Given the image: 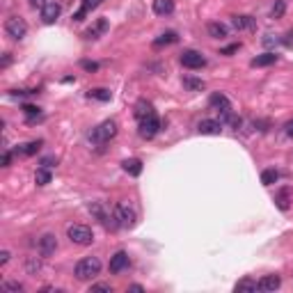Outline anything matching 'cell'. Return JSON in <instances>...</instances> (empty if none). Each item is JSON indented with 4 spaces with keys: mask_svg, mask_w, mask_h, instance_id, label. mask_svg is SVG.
<instances>
[{
    "mask_svg": "<svg viewBox=\"0 0 293 293\" xmlns=\"http://www.w3.org/2000/svg\"><path fill=\"white\" fill-rule=\"evenodd\" d=\"M99 273H101V259L99 257H85V259H80V261L76 263V268H74L76 279H80V282L94 279Z\"/></svg>",
    "mask_w": 293,
    "mask_h": 293,
    "instance_id": "cell-1",
    "label": "cell"
},
{
    "mask_svg": "<svg viewBox=\"0 0 293 293\" xmlns=\"http://www.w3.org/2000/svg\"><path fill=\"white\" fill-rule=\"evenodd\" d=\"M117 135V122L114 120H105L103 124H99L94 131L90 133V142L94 144H105Z\"/></svg>",
    "mask_w": 293,
    "mask_h": 293,
    "instance_id": "cell-2",
    "label": "cell"
},
{
    "mask_svg": "<svg viewBox=\"0 0 293 293\" xmlns=\"http://www.w3.org/2000/svg\"><path fill=\"white\" fill-rule=\"evenodd\" d=\"M114 218H117L120 227H124V229L135 227V222H138V215H135L133 206H129L126 202H117V204H114Z\"/></svg>",
    "mask_w": 293,
    "mask_h": 293,
    "instance_id": "cell-3",
    "label": "cell"
},
{
    "mask_svg": "<svg viewBox=\"0 0 293 293\" xmlns=\"http://www.w3.org/2000/svg\"><path fill=\"white\" fill-rule=\"evenodd\" d=\"M87 211H90V213L94 215V218L99 220V222L103 224L105 229H117V227H120V222H117L114 213L110 215L108 211L103 209V204H101V202H90V204H87Z\"/></svg>",
    "mask_w": 293,
    "mask_h": 293,
    "instance_id": "cell-4",
    "label": "cell"
},
{
    "mask_svg": "<svg viewBox=\"0 0 293 293\" xmlns=\"http://www.w3.org/2000/svg\"><path fill=\"white\" fill-rule=\"evenodd\" d=\"M5 35L14 41H21L28 35V23H25L21 16H10V19L5 21Z\"/></svg>",
    "mask_w": 293,
    "mask_h": 293,
    "instance_id": "cell-5",
    "label": "cell"
},
{
    "mask_svg": "<svg viewBox=\"0 0 293 293\" xmlns=\"http://www.w3.org/2000/svg\"><path fill=\"white\" fill-rule=\"evenodd\" d=\"M67 236H69V241L76 245H90L92 241H94L92 229L85 227V224H71V227L67 229Z\"/></svg>",
    "mask_w": 293,
    "mask_h": 293,
    "instance_id": "cell-6",
    "label": "cell"
},
{
    "mask_svg": "<svg viewBox=\"0 0 293 293\" xmlns=\"http://www.w3.org/2000/svg\"><path fill=\"white\" fill-rule=\"evenodd\" d=\"M158 131H160V122H158V117H156V112L138 122V133H140V138H144V140H151Z\"/></svg>",
    "mask_w": 293,
    "mask_h": 293,
    "instance_id": "cell-7",
    "label": "cell"
},
{
    "mask_svg": "<svg viewBox=\"0 0 293 293\" xmlns=\"http://www.w3.org/2000/svg\"><path fill=\"white\" fill-rule=\"evenodd\" d=\"M179 60H181V65L188 67V69H202V67L206 65V57H204L202 53H197V50H184Z\"/></svg>",
    "mask_w": 293,
    "mask_h": 293,
    "instance_id": "cell-8",
    "label": "cell"
},
{
    "mask_svg": "<svg viewBox=\"0 0 293 293\" xmlns=\"http://www.w3.org/2000/svg\"><path fill=\"white\" fill-rule=\"evenodd\" d=\"M37 250H39L41 257H53L55 250H57V236L55 233H44L39 239V243H37Z\"/></svg>",
    "mask_w": 293,
    "mask_h": 293,
    "instance_id": "cell-9",
    "label": "cell"
},
{
    "mask_svg": "<svg viewBox=\"0 0 293 293\" xmlns=\"http://www.w3.org/2000/svg\"><path fill=\"white\" fill-rule=\"evenodd\" d=\"M60 12H62L60 3H55V0H48V3L44 5V10H41V21H44L46 25H53L55 21L60 19Z\"/></svg>",
    "mask_w": 293,
    "mask_h": 293,
    "instance_id": "cell-10",
    "label": "cell"
},
{
    "mask_svg": "<svg viewBox=\"0 0 293 293\" xmlns=\"http://www.w3.org/2000/svg\"><path fill=\"white\" fill-rule=\"evenodd\" d=\"M108 268L110 273H122V270L129 268V254L124 252V250H120V252H114L112 257H110V263H108Z\"/></svg>",
    "mask_w": 293,
    "mask_h": 293,
    "instance_id": "cell-11",
    "label": "cell"
},
{
    "mask_svg": "<svg viewBox=\"0 0 293 293\" xmlns=\"http://www.w3.org/2000/svg\"><path fill=\"white\" fill-rule=\"evenodd\" d=\"M197 131L202 135H220V133H222V122H218V120H202L197 124Z\"/></svg>",
    "mask_w": 293,
    "mask_h": 293,
    "instance_id": "cell-12",
    "label": "cell"
},
{
    "mask_svg": "<svg viewBox=\"0 0 293 293\" xmlns=\"http://www.w3.org/2000/svg\"><path fill=\"white\" fill-rule=\"evenodd\" d=\"M282 286V277L279 275H266L259 279V291H277Z\"/></svg>",
    "mask_w": 293,
    "mask_h": 293,
    "instance_id": "cell-13",
    "label": "cell"
},
{
    "mask_svg": "<svg viewBox=\"0 0 293 293\" xmlns=\"http://www.w3.org/2000/svg\"><path fill=\"white\" fill-rule=\"evenodd\" d=\"M231 25L236 28V30H254V19L252 16H243V14H236V16H231Z\"/></svg>",
    "mask_w": 293,
    "mask_h": 293,
    "instance_id": "cell-14",
    "label": "cell"
},
{
    "mask_svg": "<svg viewBox=\"0 0 293 293\" xmlns=\"http://www.w3.org/2000/svg\"><path fill=\"white\" fill-rule=\"evenodd\" d=\"M133 114H135V120H144V117H149V114H154V105L149 103V101H144V99H140L138 103H135V108H133Z\"/></svg>",
    "mask_w": 293,
    "mask_h": 293,
    "instance_id": "cell-15",
    "label": "cell"
},
{
    "mask_svg": "<svg viewBox=\"0 0 293 293\" xmlns=\"http://www.w3.org/2000/svg\"><path fill=\"white\" fill-rule=\"evenodd\" d=\"M105 30H108V21H105V19H99V21H96V23L90 28V30H85V39H99V37L103 35Z\"/></svg>",
    "mask_w": 293,
    "mask_h": 293,
    "instance_id": "cell-16",
    "label": "cell"
},
{
    "mask_svg": "<svg viewBox=\"0 0 293 293\" xmlns=\"http://www.w3.org/2000/svg\"><path fill=\"white\" fill-rule=\"evenodd\" d=\"M101 3H103V0H83V5H80V10L74 14V21H83L85 16L90 14L92 10H96V7H99Z\"/></svg>",
    "mask_w": 293,
    "mask_h": 293,
    "instance_id": "cell-17",
    "label": "cell"
},
{
    "mask_svg": "<svg viewBox=\"0 0 293 293\" xmlns=\"http://www.w3.org/2000/svg\"><path fill=\"white\" fill-rule=\"evenodd\" d=\"M209 103H211V108L218 110V112H227V110H231V103H229V99L224 94H220V92L211 96Z\"/></svg>",
    "mask_w": 293,
    "mask_h": 293,
    "instance_id": "cell-18",
    "label": "cell"
},
{
    "mask_svg": "<svg viewBox=\"0 0 293 293\" xmlns=\"http://www.w3.org/2000/svg\"><path fill=\"white\" fill-rule=\"evenodd\" d=\"M174 12L172 0H154V14L156 16H169Z\"/></svg>",
    "mask_w": 293,
    "mask_h": 293,
    "instance_id": "cell-19",
    "label": "cell"
},
{
    "mask_svg": "<svg viewBox=\"0 0 293 293\" xmlns=\"http://www.w3.org/2000/svg\"><path fill=\"white\" fill-rule=\"evenodd\" d=\"M39 147H41V140H32V142L19 144V147H16V154L19 156H32V154L39 151Z\"/></svg>",
    "mask_w": 293,
    "mask_h": 293,
    "instance_id": "cell-20",
    "label": "cell"
},
{
    "mask_svg": "<svg viewBox=\"0 0 293 293\" xmlns=\"http://www.w3.org/2000/svg\"><path fill=\"white\" fill-rule=\"evenodd\" d=\"M122 167H124V172L131 174V177H140V174H142V160L129 158V160H124V163H122Z\"/></svg>",
    "mask_w": 293,
    "mask_h": 293,
    "instance_id": "cell-21",
    "label": "cell"
},
{
    "mask_svg": "<svg viewBox=\"0 0 293 293\" xmlns=\"http://www.w3.org/2000/svg\"><path fill=\"white\" fill-rule=\"evenodd\" d=\"M277 62V53H261V55H257L250 65L252 67H270V65H275Z\"/></svg>",
    "mask_w": 293,
    "mask_h": 293,
    "instance_id": "cell-22",
    "label": "cell"
},
{
    "mask_svg": "<svg viewBox=\"0 0 293 293\" xmlns=\"http://www.w3.org/2000/svg\"><path fill=\"white\" fill-rule=\"evenodd\" d=\"M209 35L213 37V39H224V37L229 35V30H227V25L213 21V23H209Z\"/></svg>",
    "mask_w": 293,
    "mask_h": 293,
    "instance_id": "cell-23",
    "label": "cell"
},
{
    "mask_svg": "<svg viewBox=\"0 0 293 293\" xmlns=\"http://www.w3.org/2000/svg\"><path fill=\"white\" fill-rule=\"evenodd\" d=\"M275 202H277V206H279L282 211H286L288 206H291V190H288V188L279 190L277 197H275Z\"/></svg>",
    "mask_w": 293,
    "mask_h": 293,
    "instance_id": "cell-24",
    "label": "cell"
},
{
    "mask_svg": "<svg viewBox=\"0 0 293 293\" xmlns=\"http://www.w3.org/2000/svg\"><path fill=\"white\" fill-rule=\"evenodd\" d=\"M277 179H279V172L277 169H263L261 172V184L263 186H273V184H277Z\"/></svg>",
    "mask_w": 293,
    "mask_h": 293,
    "instance_id": "cell-25",
    "label": "cell"
},
{
    "mask_svg": "<svg viewBox=\"0 0 293 293\" xmlns=\"http://www.w3.org/2000/svg\"><path fill=\"white\" fill-rule=\"evenodd\" d=\"M233 291H236V293H239V291H259V282L245 277V279H241V282L233 286Z\"/></svg>",
    "mask_w": 293,
    "mask_h": 293,
    "instance_id": "cell-26",
    "label": "cell"
},
{
    "mask_svg": "<svg viewBox=\"0 0 293 293\" xmlns=\"http://www.w3.org/2000/svg\"><path fill=\"white\" fill-rule=\"evenodd\" d=\"M87 96H90V99H96V101H110L112 99V94H110V90H103V87H96V90H90L87 92Z\"/></svg>",
    "mask_w": 293,
    "mask_h": 293,
    "instance_id": "cell-27",
    "label": "cell"
},
{
    "mask_svg": "<svg viewBox=\"0 0 293 293\" xmlns=\"http://www.w3.org/2000/svg\"><path fill=\"white\" fill-rule=\"evenodd\" d=\"M184 85L188 87L190 92H202L206 85H204V80H199V78H190V76H184Z\"/></svg>",
    "mask_w": 293,
    "mask_h": 293,
    "instance_id": "cell-28",
    "label": "cell"
},
{
    "mask_svg": "<svg viewBox=\"0 0 293 293\" xmlns=\"http://www.w3.org/2000/svg\"><path fill=\"white\" fill-rule=\"evenodd\" d=\"M35 181H37V186H46V184H50V172H48V167H39L35 172Z\"/></svg>",
    "mask_w": 293,
    "mask_h": 293,
    "instance_id": "cell-29",
    "label": "cell"
},
{
    "mask_svg": "<svg viewBox=\"0 0 293 293\" xmlns=\"http://www.w3.org/2000/svg\"><path fill=\"white\" fill-rule=\"evenodd\" d=\"M23 114H25V117H28V120H30V122H35L37 117H39V114H41V108H39V105H30V103H25V105H23Z\"/></svg>",
    "mask_w": 293,
    "mask_h": 293,
    "instance_id": "cell-30",
    "label": "cell"
},
{
    "mask_svg": "<svg viewBox=\"0 0 293 293\" xmlns=\"http://www.w3.org/2000/svg\"><path fill=\"white\" fill-rule=\"evenodd\" d=\"M25 270H28V275H37L41 270V261L37 257H30L25 261Z\"/></svg>",
    "mask_w": 293,
    "mask_h": 293,
    "instance_id": "cell-31",
    "label": "cell"
},
{
    "mask_svg": "<svg viewBox=\"0 0 293 293\" xmlns=\"http://www.w3.org/2000/svg\"><path fill=\"white\" fill-rule=\"evenodd\" d=\"M177 41V32H165V35H160L158 39L154 41V46L156 48H160V46H165V44H174Z\"/></svg>",
    "mask_w": 293,
    "mask_h": 293,
    "instance_id": "cell-32",
    "label": "cell"
},
{
    "mask_svg": "<svg viewBox=\"0 0 293 293\" xmlns=\"http://www.w3.org/2000/svg\"><path fill=\"white\" fill-rule=\"evenodd\" d=\"M284 12H286V3H284V0H277L273 5V10H270V16H273V19H282Z\"/></svg>",
    "mask_w": 293,
    "mask_h": 293,
    "instance_id": "cell-33",
    "label": "cell"
},
{
    "mask_svg": "<svg viewBox=\"0 0 293 293\" xmlns=\"http://www.w3.org/2000/svg\"><path fill=\"white\" fill-rule=\"evenodd\" d=\"M3 288H5V291H16V293L23 291V286H21L19 282H5V284H3Z\"/></svg>",
    "mask_w": 293,
    "mask_h": 293,
    "instance_id": "cell-34",
    "label": "cell"
},
{
    "mask_svg": "<svg viewBox=\"0 0 293 293\" xmlns=\"http://www.w3.org/2000/svg\"><path fill=\"white\" fill-rule=\"evenodd\" d=\"M90 291H108V293H112V286H110V284H94Z\"/></svg>",
    "mask_w": 293,
    "mask_h": 293,
    "instance_id": "cell-35",
    "label": "cell"
},
{
    "mask_svg": "<svg viewBox=\"0 0 293 293\" xmlns=\"http://www.w3.org/2000/svg\"><path fill=\"white\" fill-rule=\"evenodd\" d=\"M80 65H83V69H87V71H96V69H99V65H96V62H90V60H83Z\"/></svg>",
    "mask_w": 293,
    "mask_h": 293,
    "instance_id": "cell-36",
    "label": "cell"
},
{
    "mask_svg": "<svg viewBox=\"0 0 293 293\" xmlns=\"http://www.w3.org/2000/svg\"><path fill=\"white\" fill-rule=\"evenodd\" d=\"M30 3V7H35V10H44V5H46V0H28Z\"/></svg>",
    "mask_w": 293,
    "mask_h": 293,
    "instance_id": "cell-37",
    "label": "cell"
},
{
    "mask_svg": "<svg viewBox=\"0 0 293 293\" xmlns=\"http://www.w3.org/2000/svg\"><path fill=\"white\" fill-rule=\"evenodd\" d=\"M10 257H12V254L7 252V250H3V252H0V266H5V263L10 261Z\"/></svg>",
    "mask_w": 293,
    "mask_h": 293,
    "instance_id": "cell-38",
    "label": "cell"
},
{
    "mask_svg": "<svg viewBox=\"0 0 293 293\" xmlns=\"http://www.w3.org/2000/svg\"><path fill=\"white\" fill-rule=\"evenodd\" d=\"M53 163H57V160H55L53 156H48V158L41 160V165H44V167H53Z\"/></svg>",
    "mask_w": 293,
    "mask_h": 293,
    "instance_id": "cell-39",
    "label": "cell"
},
{
    "mask_svg": "<svg viewBox=\"0 0 293 293\" xmlns=\"http://www.w3.org/2000/svg\"><path fill=\"white\" fill-rule=\"evenodd\" d=\"M233 50H239V44H233V46H227V48L222 50V55H229V53H233Z\"/></svg>",
    "mask_w": 293,
    "mask_h": 293,
    "instance_id": "cell-40",
    "label": "cell"
},
{
    "mask_svg": "<svg viewBox=\"0 0 293 293\" xmlns=\"http://www.w3.org/2000/svg\"><path fill=\"white\" fill-rule=\"evenodd\" d=\"M10 163H12V154H10V151H5V156H3V165L7 167Z\"/></svg>",
    "mask_w": 293,
    "mask_h": 293,
    "instance_id": "cell-41",
    "label": "cell"
},
{
    "mask_svg": "<svg viewBox=\"0 0 293 293\" xmlns=\"http://www.w3.org/2000/svg\"><path fill=\"white\" fill-rule=\"evenodd\" d=\"M286 135H291V138H293V122H288V124H286Z\"/></svg>",
    "mask_w": 293,
    "mask_h": 293,
    "instance_id": "cell-42",
    "label": "cell"
},
{
    "mask_svg": "<svg viewBox=\"0 0 293 293\" xmlns=\"http://www.w3.org/2000/svg\"><path fill=\"white\" fill-rule=\"evenodd\" d=\"M129 291H144V288L140 284H133V286H129Z\"/></svg>",
    "mask_w": 293,
    "mask_h": 293,
    "instance_id": "cell-43",
    "label": "cell"
}]
</instances>
